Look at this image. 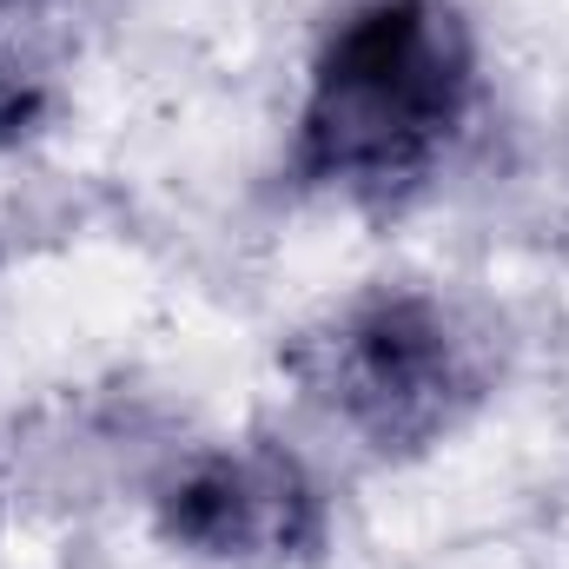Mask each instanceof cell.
Segmentation results:
<instances>
[{
    "instance_id": "obj_1",
    "label": "cell",
    "mask_w": 569,
    "mask_h": 569,
    "mask_svg": "<svg viewBox=\"0 0 569 569\" xmlns=\"http://www.w3.org/2000/svg\"><path fill=\"white\" fill-rule=\"evenodd\" d=\"M483 93L477 27L457 0H351L305 67L291 179L345 206H405L463 140Z\"/></svg>"
},
{
    "instance_id": "obj_2",
    "label": "cell",
    "mask_w": 569,
    "mask_h": 569,
    "mask_svg": "<svg viewBox=\"0 0 569 569\" xmlns=\"http://www.w3.org/2000/svg\"><path fill=\"white\" fill-rule=\"evenodd\" d=\"M284 371L325 425L385 463L443 450L497 398L490 331L425 284L338 298L284 345Z\"/></svg>"
},
{
    "instance_id": "obj_3",
    "label": "cell",
    "mask_w": 569,
    "mask_h": 569,
    "mask_svg": "<svg viewBox=\"0 0 569 569\" xmlns=\"http://www.w3.org/2000/svg\"><path fill=\"white\" fill-rule=\"evenodd\" d=\"M152 530L212 569H305L331 550V497L298 450L239 437L192 450L159 483Z\"/></svg>"
},
{
    "instance_id": "obj_4",
    "label": "cell",
    "mask_w": 569,
    "mask_h": 569,
    "mask_svg": "<svg viewBox=\"0 0 569 569\" xmlns=\"http://www.w3.org/2000/svg\"><path fill=\"white\" fill-rule=\"evenodd\" d=\"M47 120H53V80L27 53L0 47V146L33 140Z\"/></svg>"
},
{
    "instance_id": "obj_5",
    "label": "cell",
    "mask_w": 569,
    "mask_h": 569,
    "mask_svg": "<svg viewBox=\"0 0 569 569\" xmlns=\"http://www.w3.org/2000/svg\"><path fill=\"white\" fill-rule=\"evenodd\" d=\"M13 7H27V0H0V13H13Z\"/></svg>"
}]
</instances>
